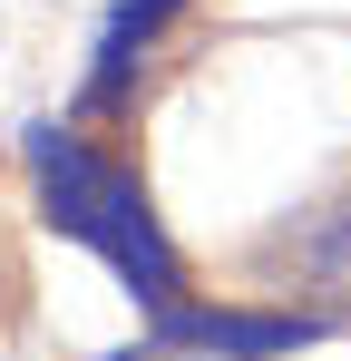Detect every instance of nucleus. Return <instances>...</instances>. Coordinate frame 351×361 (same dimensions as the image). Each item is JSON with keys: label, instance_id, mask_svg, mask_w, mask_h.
<instances>
[{"label": "nucleus", "instance_id": "1", "mask_svg": "<svg viewBox=\"0 0 351 361\" xmlns=\"http://www.w3.org/2000/svg\"><path fill=\"white\" fill-rule=\"evenodd\" d=\"M30 185H39V215H49L68 244H88L98 264H117L147 312L166 322L176 312V244L156 225V205H147V185L108 166L88 137H68V127H30Z\"/></svg>", "mask_w": 351, "mask_h": 361}, {"label": "nucleus", "instance_id": "2", "mask_svg": "<svg viewBox=\"0 0 351 361\" xmlns=\"http://www.w3.org/2000/svg\"><path fill=\"white\" fill-rule=\"evenodd\" d=\"M156 332H166V342H185V352H292V342H312V332H322V312H225V302H215V312H185V302H176L166 322H156Z\"/></svg>", "mask_w": 351, "mask_h": 361}, {"label": "nucleus", "instance_id": "3", "mask_svg": "<svg viewBox=\"0 0 351 361\" xmlns=\"http://www.w3.org/2000/svg\"><path fill=\"white\" fill-rule=\"evenodd\" d=\"M264 264H273L283 283H302V293H322V302H351V195L322 205V215H302Z\"/></svg>", "mask_w": 351, "mask_h": 361}, {"label": "nucleus", "instance_id": "4", "mask_svg": "<svg viewBox=\"0 0 351 361\" xmlns=\"http://www.w3.org/2000/svg\"><path fill=\"white\" fill-rule=\"evenodd\" d=\"M185 0H117V20H108V39H98V78H88V108H117L127 98V78H137V59H147V39L166 30Z\"/></svg>", "mask_w": 351, "mask_h": 361}, {"label": "nucleus", "instance_id": "5", "mask_svg": "<svg viewBox=\"0 0 351 361\" xmlns=\"http://www.w3.org/2000/svg\"><path fill=\"white\" fill-rule=\"evenodd\" d=\"M117 361H137V352H117Z\"/></svg>", "mask_w": 351, "mask_h": 361}]
</instances>
